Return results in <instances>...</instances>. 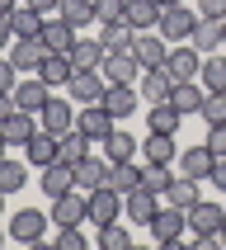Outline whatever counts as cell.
<instances>
[{
    "label": "cell",
    "instance_id": "1",
    "mask_svg": "<svg viewBox=\"0 0 226 250\" xmlns=\"http://www.w3.org/2000/svg\"><path fill=\"white\" fill-rule=\"evenodd\" d=\"M47 222H52V212H38V208H19L10 217V231L14 241H24V246H42V236H47Z\"/></svg>",
    "mask_w": 226,
    "mask_h": 250
},
{
    "label": "cell",
    "instance_id": "2",
    "mask_svg": "<svg viewBox=\"0 0 226 250\" xmlns=\"http://www.w3.org/2000/svg\"><path fill=\"white\" fill-rule=\"evenodd\" d=\"M203 19L198 10H188V5H165V14H160V24H155V33L165 42H188V33H193V24Z\"/></svg>",
    "mask_w": 226,
    "mask_h": 250
},
{
    "label": "cell",
    "instance_id": "3",
    "mask_svg": "<svg viewBox=\"0 0 226 250\" xmlns=\"http://www.w3.org/2000/svg\"><path fill=\"white\" fill-rule=\"evenodd\" d=\"M184 231H188V212L174 208V203H165V208L151 217V241L155 246H179Z\"/></svg>",
    "mask_w": 226,
    "mask_h": 250
},
{
    "label": "cell",
    "instance_id": "4",
    "mask_svg": "<svg viewBox=\"0 0 226 250\" xmlns=\"http://www.w3.org/2000/svg\"><path fill=\"white\" fill-rule=\"evenodd\" d=\"M222 227H226V208H222V203H207V198H198L193 208H188V231H193V241L217 236Z\"/></svg>",
    "mask_w": 226,
    "mask_h": 250
},
{
    "label": "cell",
    "instance_id": "5",
    "mask_svg": "<svg viewBox=\"0 0 226 250\" xmlns=\"http://www.w3.org/2000/svg\"><path fill=\"white\" fill-rule=\"evenodd\" d=\"M165 71H170V81L184 85V81H198V71H203V52H198L193 42H179V47H170L165 57Z\"/></svg>",
    "mask_w": 226,
    "mask_h": 250
},
{
    "label": "cell",
    "instance_id": "6",
    "mask_svg": "<svg viewBox=\"0 0 226 250\" xmlns=\"http://www.w3.org/2000/svg\"><path fill=\"white\" fill-rule=\"evenodd\" d=\"M90 217V194L85 189H71V194L52 198V222L56 227H80Z\"/></svg>",
    "mask_w": 226,
    "mask_h": 250
},
{
    "label": "cell",
    "instance_id": "7",
    "mask_svg": "<svg viewBox=\"0 0 226 250\" xmlns=\"http://www.w3.org/2000/svg\"><path fill=\"white\" fill-rule=\"evenodd\" d=\"M141 76V62L132 47H123V52H104V81L109 85H137Z\"/></svg>",
    "mask_w": 226,
    "mask_h": 250
},
{
    "label": "cell",
    "instance_id": "8",
    "mask_svg": "<svg viewBox=\"0 0 226 250\" xmlns=\"http://www.w3.org/2000/svg\"><path fill=\"white\" fill-rule=\"evenodd\" d=\"M113 123H118V118H113L104 104H80V113H75V127H80L90 142H104L113 132Z\"/></svg>",
    "mask_w": 226,
    "mask_h": 250
},
{
    "label": "cell",
    "instance_id": "9",
    "mask_svg": "<svg viewBox=\"0 0 226 250\" xmlns=\"http://www.w3.org/2000/svg\"><path fill=\"white\" fill-rule=\"evenodd\" d=\"M160 212V194H151V189H132V194H123V217L137 227H151V217Z\"/></svg>",
    "mask_w": 226,
    "mask_h": 250
},
{
    "label": "cell",
    "instance_id": "10",
    "mask_svg": "<svg viewBox=\"0 0 226 250\" xmlns=\"http://www.w3.org/2000/svg\"><path fill=\"white\" fill-rule=\"evenodd\" d=\"M118 217H123V194L109 189V184H99L94 194H90V222L104 227V222H118Z\"/></svg>",
    "mask_w": 226,
    "mask_h": 250
},
{
    "label": "cell",
    "instance_id": "11",
    "mask_svg": "<svg viewBox=\"0 0 226 250\" xmlns=\"http://www.w3.org/2000/svg\"><path fill=\"white\" fill-rule=\"evenodd\" d=\"M132 52H137L141 71H155V66H165L170 47H165V38H160L155 28H146V33H137V38H132Z\"/></svg>",
    "mask_w": 226,
    "mask_h": 250
},
{
    "label": "cell",
    "instance_id": "12",
    "mask_svg": "<svg viewBox=\"0 0 226 250\" xmlns=\"http://www.w3.org/2000/svg\"><path fill=\"white\" fill-rule=\"evenodd\" d=\"M42 47H47V52H71V47H75V38H80V28L75 24H66V19H61V14H56V19H42Z\"/></svg>",
    "mask_w": 226,
    "mask_h": 250
},
{
    "label": "cell",
    "instance_id": "13",
    "mask_svg": "<svg viewBox=\"0 0 226 250\" xmlns=\"http://www.w3.org/2000/svg\"><path fill=\"white\" fill-rule=\"evenodd\" d=\"M141 161H151V166H174V161H179L174 132H151V137H141Z\"/></svg>",
    "mask_w": 226,
    "mask_h": 250
},
{
    "label": "cell",
    "instance_id": "14",
    "mask_svg": "<svg viewBox=\"0 0 226 250\" xmlns=\"http://www.w3.org/2000/svg\"><path fill=\"white\" fill-rule=\"evenodd\" d=\"M66 90H71V99H75V104H104V90H109V81H104L99 71H75Z\"/></svg>",
    "mask_w": 226,
    "mask_h": 250
},
{
    "label": "cell",
    "instance_id": "15",
    "mask_svg": "<svg viewBox=\"0 0 226 250\" xmlns=\"http://www.w3.org/2000/svg\"><path fill=\"white\" fill-rule=\"evenodd\" d=\"M174 166H179L188 180H212V166H217V156L207 151V142H198V146H184Z\"/></svg>",
    "mask_w": 226,
    "mask_h": 250
},
{
    "label": "cell",
    "instance_id": "16",
    "mask_svg": "<svg viewBox=\"0 0 226 250\" xmlns=\"http://www.w3.org/2000/svg\"><path fill=\"white\" fill-rule=\"evenodd\" d=\"M38 123L47 132H71L75 127V99H47L38 109Z\"/></svg>",
    "mask_w": 226,
    "mask_h": 250
},
{
    "label": "cell",
    "instance_id": "17",
    "mask_svg": "<svg viewBox=\"0 0 226 250\" xmlns=\"http://www.w3.org/2000/svg\"><path fill=\"white\" fill-rule=\"evenodd\" d=\"M137 95L146 99V104H165V99L174 95V81H170V71H165V66L141 71V76H137Z\"/></svg>",
    "mask_w": 226,
    "mask_h": 250
},
{
    "label": "cell",
    "instance_id": "18",
    "mask_svg": "<svg viewBox=\"0 0 226 250\" xmlns=\"http://www.w3.org/2000/svg\"><path fill=\"white\" fill-rule=\"evenodd\" d=\"M38 184H42V194H47V198H61V194L75 189V170H71L66 161H52V166L38 170Z\"/></svg>",
    "mask_w": 226,
    "mask_h": 250
},
{
    "label": "cell",
    "instance_id": "19",
    "mask_svg": "<svg viewBox=\"0 0 226 250\" xmlns=\"http://www.w3.org/2000/svg\"><path fill=\"white\" fill-rule=\"evenodd\" d=\"M47 99H52V85L42 81V76H33V81H19V85H14V109H24V113H38Z\"/></svg>",
    "mask_w": 226,
    "mask_h": 250
},
{
    "label": "cell",
    "instance_id": "20",
    "mask_svg": "<svg viewBox=\"0 0 226 250\" xmlns=\"http://www.w3.org/2000/svg\"><path fill=\"white\" fill-rule=\"evenodd\" d=\"M104 109H109L113 118H132V113L141 109L137 85H109V90H104Z\"/></svg>",
    "mask_w": 226,
    "mask_h": 250
},
{
    "label": "cell",
    "instance_id": "21",
    "mask_svg": "<svg viewBox=\"0 0 226 250\" xmlns=\"http://www.w3.org/2000/svg\"><path fill=\"white\" fill-rule=\"evenodd\" d=\"M141 170L146 166H137V156L132 161H109V189H118V194H132V189H141Z\"/></svg>",
    "mask_w": 226,
    "mask_h": 250
},
{
    "label": "cell",
    "instance_id": "22",
    "mask_svg": "<svg viewBox=\"0 0 226 250\" xmlns=\"http://www.w3.org/2000/svg\"><path fill=\"white\" fill-rule=\"evenodd\" d=\"M85 156H90V137H85L80 127H71V132H56V161H66V166L75 170Z\"/></svg>",
    "mask_w": 226,
    "mask_h": 250
},
{
    "label": "cell",
    "instance_id": "23",
    "mask_svg": "<svg viewBox=\"0 0 226 250\" xmlns=\"http://www.w3.org/2000/svg\"><path fill=\"white\" fill-rule=\"evenodd\" d=\"M160 14H165V5H160V0H127L123 19L137 28V33H146V28H155V24H160Z\"/></svg>",
    "mask_w": 226,
    "mask_h": 250
},
{
    "label": "cell",
    "instance_id": "24",
    "mask_svg": "<svg viewBox=\"0 0 226 250\" xmlns=\"http://www.w3.org/2000/svg\"><path fill=\"white\" fill-rule=\"evenodd\" d=\"M24 156H28V166H52L56 161V132H47V127H38V132H33V137L24 142Z\"/></svg>",
    "mask_w": 226,
    "mask_h": 250
},
{
    "label": "cell",
    "instance_id": "25",
    "mask_svg": "<svg viewBox=\"0 0 226 250\" xmlns=\"http://www.w3.org/2000/svg\"><path fill=\"white\" fill-rule=\"evenodd\" d=\"M42 57H47L42 38H14V42H10V62H14L19 71H38Z\"/></svg>",
    "mask_w": 226,
    "mask_h": 250
},
{
    "label": "cell",
    "instance_id": "26",
    "mask_svg": "<svg viewBox=\"0 0 226 250\" xmlns=\"http://www.w3.org/2000/svg\"><path fill=\"white\" fill-rule=\"evenodd\" d=\"M104 180H109V156H85L75 166V189H85V194H94Z\"/></svg>",
    "mask_w": 226,
    "mask_h": 250
},
{
    "label": "cell",
    "instance_id": "27",
    "mask_svg": "<svg viewBox=\"0 0 226 250\" xmlns=\"http://www.w3.org/2000/svg\"><path fill=\"white\" fill-rule=\"evenodd\" d=\"M38 76H42L47 85H71V76H75L71 52H47V57H42V66H38Z\"/></svg>",
    "mask_w": 226,
    "mask_h": 250
},
{
    "label": "cell",
    "instance_id": "28",
    "mask_svg": "<svg viewBox=\"0 0 226 250\" xmlns=\"http://www.w3.org/2000/svg\"><path fill=\"white\" fill-rule=\"evenodd\" d=\"M188 42H193L203 57L222 52V19H198V24H193V33H188Z\"/></svg>",
    "mask_w": 226,
    "mask_h": 250
},
{
    "label": "cell",
    "instance_id": "29",
    "mask_svg": "<svg viewBox=\"0 0 226 250\" xmlns=\"http://www.w3.org/2000/svg\"><path fill=\"white\" fill-rule=\"evenodd\" d=\"M132 38H137V28L127 24V19L99 24V42H104V52H123V47H132Z\"/></svg>",
    "mask_w": 226,
    "mask_h": 250
},
{
    "label": "cell",
    "instance_id": "30",
    "mask_svg": "<svg viewBox=\"0 0 226 250\" xmlns=\"http://www.w3.org/2000/svg\"><path fill=\"white\" fill-rule=\"evenodd\" d=\"M0 132H5V142H10V146H24V142L33 137V132H38V123H33V113H24V109H14L10 118H5V123H0Z\"/></svg>",
    "mask_w": 226,
    "mask_h": 250
},
{
    "label": "cell",
    "instance_id": "31",
    "mask_svg": "<svg viewBox=\"0 0 226 250\" xmlns=\"http://www.w3.org/2000/svg\"><path fill=\"white\" fill-rule=\"evenodd\" d=\"M71 62H75V71H99V66H104V42H99V38H75Z\"/></svg>",
    "mask_w": 226,
    "mask_h": 250
},
{
    "label": "cell",
    "instance_id": "32",
    "mask_svg": "<svg viewBox=\"0 0 226 250\" xmlns=\"http://www.w3.org/2000/svg\"><path fill=\"white\" fill-rule=\"evenodd\" d=\"M42 19H47V14H38L33 5H14V10H10L14 38H38V33H42Z\"/></svg>",
    "mask_w": 226,
    "mask_h": 250
},
{
    "label": "cell",
    "instance_id": "33",
    "mask_svg": "<svg viewBox=\"0 0 226 250\" xmlns=\"http://www.w3.org/2000/svg\"><path fill=\"white\" fill-rule=\"evenodd\" d=\"M146 123H151V132H179V123H184V113L174 109V104H146Z\"/></svg>",
    "mask_w": 226,
    "mask_h": 250
},
{
    "label": "cell",
    "instance_id": "34",
    "mask_svg": "<svg viewBox=\"0 0 226 250\" xmlns=\"http://www.w3.org/2000/svg\"><path fill=\"white\" fill-rule=\"evenodd\" d=\"M203 99H207V90H203V85L184 81V85H174V95H170V104H174V109H179L184 118H188V113H198V109H203Z\"/></svg>",
    "mask_w": 226,
    "mask_h": 250
},
{
    "label": "cell",
    "instance_id": "35",
    "mask_svg": "<svg viewBox=\"0 0 226 250\" xmlns=\"http://www.w3.org/2000/svg\"><path fill=\"white\" fill-rule=\"evenodd\" d=\"M137 151H141V142L132 137V132H118V127H113L109 137H104V156H109V161H132Z\"/></svg>",
    "mask_w": 226,
    "mask_h": 250
},
{
    "label": "cell",
    "instance_id": "36",
    "mask_svg": "<svg viewBox=\"0 0 226 250\" xmlns=\"http://www.w3.org/2000/svg\"><path fill=\"white\" fill-rule=\"evenodd\" d=\"M24 184H28V166L14 161V156H5L0 161V194H19Z\"/></svg>",
    "mask_w": 226,
    "mask_h": 250
},
{
    "label": "cell",
    "instance_id": "37",
    "mask_svg": "<svg viewBox=\"0 0 226 250\" xmlns=\"http://www.w3.org/2000/svg\"><path fill=\"white\" fill-rule=\"evenodd\" d=\"M165 203H174V208H193L198 203V180H188V175H174V184L165 189Z\"/></svg>",
    "mask_w": 226,
    "mask_h": 250
},
{
    "label": "cell",
    "instance_id": "38",
    "mask_svg": "<svg viewBox=\"0 0 226 250\" xmlns=\"http://www.w3.org/2000/svg\"><path fill=\"white\" fill-rule=\"evenodd\" d=\"M198 81H203V90H226V57H222V52L203 57V71H198Z\"/></svg>",
    "mask_w": 226,
    "mask_h": 250
},
{
    "label": "cell",
    "instance_id": "39",
    "mask_svg": "<svg viewBox=\"0 0 226 250\" xmlns=\"http://www.w3.org/2000/svg\"><path fill=\"white\" fill-rule=\"evenodd\" d=\"M61 19H66V24H75V28H85V24H99L94 19V0H61Z\"/></svg>",
    "mask_w": 226,
    "mask_h": 250
},
{
    "label": "cell",
    "instance_id": "40",
    "mask_svg": "<svg viewBox=\"0 0 226 250\" xmlns=\"http://www.w3.org/2000/svg\"><path fill=\"white\" fill-rule=\"evenodd\" d=\"M132 246V231L123 222H104L99 227V250H127Z\"/></svg>",
    "mask_w": 226,
    "mask_h": 250
},
{
    "label": "cell",
    "instance_id": "41",
    "mask_svg": "<svg viewBox=\"0 0 226 250\" xmlns=\"http://www.w3.org/2000/svg\"><path fill=\"white\" fill-rule=\"evenodd\" d=\"M203 123L207 127H217V123H226V90H207V99H203Z\"/></svg>",
    "mask_w": 226,
    "mask_h": 250
},
{
    "label": "cell",
    "instance_id": "42",
    "mask_svg": "<svg viewBox=\"0 0 226 250\" xmlns=\"http://www.w3.org/2000/svg\"><path fill=\"white\" fill-rule=\"evenodd\" d=\"M170 184H174L170 166H151V161H146V170H141V189H151V194H165Z\"/></svg>",
    "mask_w": 226,
    "mask_h": 250
},
{
    "label": "cell",
    "instance_id": "43",
    "mask_svg": "<svg viewBox=\"0 0 226 250\" xmlns=\"http://www.w3.org/2000/svg\"><path fill=\"white\" fill-rule=\"evenodd\" d=\"M127 0H94V19L99 24H113V19H123Z\"/></svg>",
    "mask_w": 226,
    "mask_h": 250
},
{
    "label": "cell",
    "instance_id": "44",
    "mask_svg": "<svg viewBox=\"0 0 226 250\" xmlns=\"http://www.w3.org/2000/svg\"><path fill=\"white\" fill-rule=\"evenodd\" d=\"M14 85H19V66L10 62V52H0V95H14Z\"/></svg>",
    "mask_w": 226,
    "mask_h": 250
},
{
    "label": "cell",
    "instance_id": "45",
    "mask_svg": "<svg viewBox=\"0 0 226 250\" xmlns=\"http://www.w3.org/2000/svg\"><path fill=\"white\" fill-rule=\"evenodd\" d=\"M56 250H85L80 227H61V231H56Z\"/></svg>",
    "mask_w": 226,
    "mask_h": 250
},
{
    "label": "cell",
    "instance_id": "46",
    "mask_svg": "<svg viewBox=\"0 0 226 250\" xmlns=\"http://www.w3.org/2000/svg\"><path fill=\"white\" fill-rule=\"evenodd\" d=\"M207 151H212V156H226V123L207 127Z\"/></svg>",
    "mask_w": 226,
    "mask_h": 250
},
{
    "label": "cell",
    "instance_id": "47",
    "mask_svg": "<svg viewBox=\"0 0 226 250\" xmlns=\"http://www.w3.org/2000/svg\"><path fill=\"white\" fill-rule=\"evenodd\" d=\"M198 14L203 19H226V0H198Z\"/></svg>",
    "mask_w": 226,
    "mask_h": 250
},
{
    "label": "cell",
    "instance_id": "48",
    "mask_svg": "<svg viewBox=\"0 0 226 250\" xmlns=\"http://www.w3.org/2000/svg\"><path fill=\"white\" fill-rule=\"evenodd\" d=\"M10 42H14V24L10 14H0V52H10Z\"/></svg>",
    "mask_w": 226,
    "mask_h": 250
},
{
    "label": "cell",
    "instance_id": "49",
    "mask_svg": "<svg viewBox=\"0 0 226 250\" xmlns=\"http://www.w3.org/2000/svg\"><path fill=\"white\" fill-rule=\"evenodd\" d=\"M212 184L226 194V156H217V166H212Z\"/></svg>",
    "mask_w": 226,
    "mask_h": 250
},
{
    "label": "cell",
    "instance_id": "50",
    "mask_svg": "<svg viewBox=\"0 0 226 250\" xmlns=\"http://www.w3.org/2000/svg\"><path fill=\"white\" fill-rule=\"evenodd\" d=\"M28 5H33L38 14H56V10H61V0H28Z\"/></svg>",
    "mask_w": 226,
    "mask_h": 250
},
{
    "label": "cell",
    "instance_id": "51",
    "mask_svg": "<svg viewBox=\"0 0 226 250\" xmlns=\"http://www.w3.org/2000/svg\"><path fill=\"white\" fill-rule=\"evenodd\" d=\"M10 113H14V95H0V123H5Z\"/></svg>",
    "mask_w": 226,
    "mask_h": 250
},
{
    "label": "cell",
    "instance_id": "52",
    "mask_svg": "<svg viewBox=\"0 0 226 250\" xmlns=\"http://www.w3.org/2000/svg\"><path fill=\"white\" fill-rule=\"evenodd\" d=\"M14 5H19V0H0V14H10V10H14Z\"/></svg>",
    "mask_w": 226,
    "mask_h": 250
},
{
    "label": "cell",
    "instance_id": "53",
    "mask_svg": "<svg viewBox=\"0 0 226 250\" xmlns=\"http://www.w3.org/2000/svg\"><path fill=\"white\" fill-rule=\"evenodd\" d=\"M5 151H10V142H5V132H0V161H5Z\"/></svg>",
    "mask_w": 226,
    "mask_h": 250
},
{
    "label": "cell",
    "instance_id": "54",
    "mask_svg": "<svg viewBox=\"0 0 226 250\" xmlns=\"http://www.w3.org/2000/svg\"><path fill=\"white\" fill-rule=\"evenodd\" d=\"M217 246H226V227H222V231H217Z\"/></svg>",
    "mask_w": 226,
    "mask_h": 250
},
{
    "label": "cell",
    "instance_id": "55",
    "mask_svg": "<svg viewBox=\"0 0 226 250\" xmlns=\"http://www.w3.org/2000/svg\"><path fill=\"white\" fill-rule=\"evenodd\" d=\"M222 47H226V19H222Z\"/></svg>",
    "mask_w": 226,
    "mask_h": 250
},
{
    "label": "cell",
    "instance_id": "56",
    "mask_svg": "<svg viewBox=\"0 0 226 250\" xmlns=\"http://www.w3.org/2000/svg\"><path fill=\"white\" fill-rule=\"evenodd\" d=\"M160 5H184V0H160Z\"/></svg>",
    "mask_w": 226,
    "mask_h": 250
},
{
    "label": "cell",
    "instance_id": "57",
    "mask_svg": "<svg viewBox=\"0 0 226 250\" xmlns=\"http://www.w3.org/2000/svg\"><path fill=\"white\" fill-rule=\"evenodd\" d=\"M0 212H5V194H0Z\"/></svg>",
    "mask_w": 226,
    "mask_h": 250
},
{
    "label": "cell",
    "instance_id": "58",
    "mask_svg": "<svg viewBox=\"0 0 226 250\" xmlns=\"http://www.w3.org/2000/svg\"><path fill=\"white\" fill-rule=\"evenodd\" d=\"M0 236H5V231H0Z\"/></svg>",
    "mask_w": 226,
    "mask_h": 250
}]
</instances>
